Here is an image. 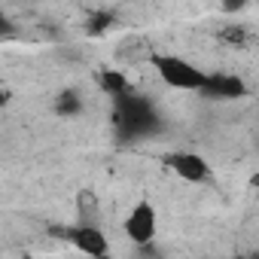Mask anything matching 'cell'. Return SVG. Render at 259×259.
<instances>
[{"label": "cell", "instance_id": "8992f818", "mask_svg": "<svg viewBox=\"0 0 259 259\" xmlns=\"http://www.w3.org/2000/svg\"><path fill=\"white\" fill-rule=\"evenodd\" d=\"M64 238L73 244V250L79 253H89V256H107L110 253V241L104 235L101 226H92V223H76V226H67L64 229Z\"/></svg>", "mask_w": 259, "mask_h": 259}, {"label": "cell", "instance_id": "5b68a950", "mask_svg": "<svg viewBox=\"0 0 259 259\" xmlns=\"http://www.w3.org/2000/svg\"><path fill=\"white\" fill-rule=\"evenodd\" d=\"M201 95H207L213 101H241V98L250 95V85L235 70H210L207 85L201 89Z\"/></svg>", "mask_w": 259, "mask_h": 259}, {"label": "cell", "instance_id": "277c9868", "mask_svg": "<svg viewBox=\"0 0 259 259\" xmlns=\"http://www.w3.org/2000/svg\"><path fill=\"white\" fill-rule=\"evenodd\" d=\"M162 165L183 183H192V186H204L213 180V168L210 162L201 156V153H192V150H174V153H165L162 156Z\"/></svg>", "mask_w": 259, "mask_h": 259}, {"label": "cell", "instance_id": "ba28073f", "mask_svg": "<svg viewBox=\"0 0 259 259\" xmlns=\"http://www.w3.org/2000/svg\"><path fill=\"white\" fill-rule=\"evenodd\" d=\"M95 79H98V89H101V92H107L110 98H116V95H122V92H128V89H135L132 82H128V76H125V73H119V70H113V67L101 70Z\"/></svg>", "mask_w": 259, "mask_h": 259}, {"label": "cell", "instance_id": "7c38bea8", "mask_svg": "<svg viewBox=\"0 0 259 259\" xmlns=\"http://www.w3.org/2000/svg\"><path fill=\"white\" fill-rule=\"evenodd\" d=\"M10 101H13V95H10V92H4V89H0V110H4V107H7Z\"/></svg>", "mask_w": 259, "mask_h": 259}, {"label": "cell", "instance_id": "6da1fadb", "mask_svg": "<svg viewBox=\"0 0 259 259\" xmlns=\"http://www.w3.org/2000/svg\"><path fill=\"white\" fill-rule=\"evenodd\" d=\"M113 128L122 141H147L159 135L162 113L144 92L128 89L113 98Z\"/></svg>", "mask_w": 259, "mask_h": 259}, {"label": "cell", "instance_id": "8fae6325", "mask_svg": "<svg viewBox=\"0 0 259 259\" xmlns=\"http://www.w3.org/2000/svg\"><path fill=\"white\" fill-rule=\"evenodd\" d=\"M247 4H250V0H220L223 13H229V16H232V13H241V10H244Z\"/></svg>", "mask_w": 259, "mask_h": 259}, {"label": "cell", "instance_id": "30bf717a", "mask_svg": "<svg viewBox=\"0 0 259 259\" xmlns=\"http://www.w3.org/2000/svg\"><path fill=\"white\" fill-rule=\"evenodd\" d=\"M16 34V22L7 16V13H0V40H7V37H13Z\"/></svg>", "mask_w": 259, "mask_h": 259}, {"label": "cell", "instance_id": "52a82bcc", "mask_svg": "<svg viewBox=\"0 0 259 259\" xmlns=\"http://www.w3.org/2000/svg\"><path fill=\"white\" fill-rule=\"evenodd\" d=\"M73 210H76V223H92V226H101L104 223V204H101V195L89 186H82L76 195H73Z\"/></svg>", "mask_w": 259, "mask_h": 259}, {"label": "cell", "instance_id": "9c48e42d", "mask_svg": "<svg viewBox=\"0 0 259 259\" xmlns=\"http://www.w3.org/2000/svg\"><path fill=\"white\" fill-rule=\"evenodd\" d=\"M55 113H61V116H76V113H82V95L73 92V89H64V92L55 98Z\"/></svg>", "mask_w": 259, "mask_h": 259}, {"label": "cell", "instance_id": "3957f363", "mask_svg": "<svg viewBox=\"0 0 259 259\" xmlns=\"http://www.w3.org/2000/svg\"><path fill=\"white\" fill-rule=\"evenodd\" d=\"M122 232L138 250H147L159 238V210L150 198H141L122 217Z\"/></svg>", "mask_w": 259, "mask_h": 259}, {"label": "cell", "instance_id": "7a4b0ae2", "mask_svg": "<svg viewBox=\"0 0 259 259\" xmlns=\"http://www.w3.org/2000/svg\"><path fill=\"white\" fill-rule=\"evenodd\" d=\"M153 70L156 76L174 89V92H186V95H201V89L207 85V76L210 70H204L201 64H195L192 58L186 55H177V52H153Z\"/></svg>", "mask_w": 259, "mask_h": 259}]
</instances>
